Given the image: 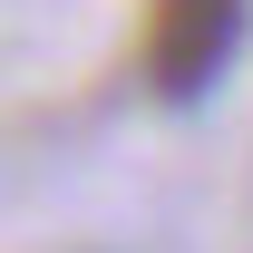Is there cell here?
I'll return each instance as SVG.
<instances>
[{
  "label": "cell",
  "instance_id": "6da1fadb",
  "mask_svg": "<svg viewBox=\"0 0 253 253\" xmlns=\"http://www.w3.org/2000/svg\"><path fill=\"white\" fill-rule=\"evenodd\" d=\"M244 20H253V0H146V39H136L146 88L166 107L205 97L234 68V49H244Z\"/></svg>",
  "mask_w": 253,
  "mask_h": 253
}]
</instances>
